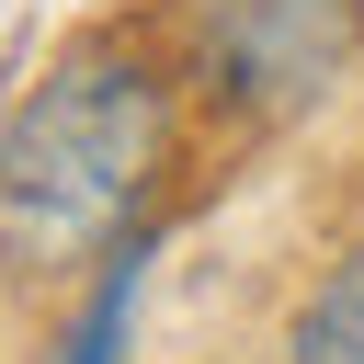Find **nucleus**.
Instances as JSON below:
<instances>
[{"label":"nucleus","mask_w":364,"mask_h":364,"mask_svg":"<svg viewBox=\"0 0 364 364\" xmlns=\"http://www.w3.org/2000/svg\"><path fill=\"white\" fill-rule=\"evenodd\" d=\"M171 159V80L136 46H68L0 114V262H102Z\"/></svg>","instance_id":"1"},{"label":"nucleus","mask_w":364,"mask_h":364,"mask_svg":"<svg viewBox=\"0 0 364 364\" xmlns=\"http://www.w3.org/2000/svg\"><path fill=\"white\" fill-rule=\"evenodd\" d=\"M284 364H364V239L318 273V296L284 318Z\"/></svg>","instance_id":"4"},{"label":"nucleus","mask_w":364,"mask_h":364,"mask_svg":"<svg viewBox=\"0 0 364 364\" xmlns=\"http://www.w3.org/2000/svg\"><path fill=\"white\" fill-rule=\"evenodd\" d=\"M148 262H159V239H148V228H125V239L102 250V273H91V296H80L68 341H57V364H114V353H125L136 296H148Z\"/></svg>","instance_id":"3"},{"label":"nucleus","mask_w":364,"mask_h":364,"mask_svg":"<svg viewBox=\"0 0 364 364\" xmlns=\"http://www.w3.org/2000/svg\"><path fill=\"white\" fill-rule=\"evenodd\" d=\"M364 57V0H193V68L228 114H307L353 80Z\"/></svg>","instance_id":"2"}]
</instances>
